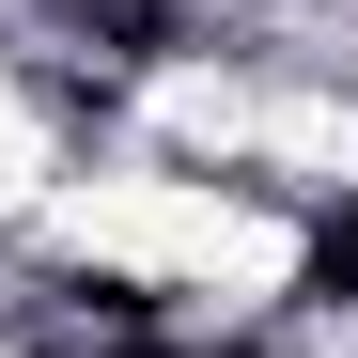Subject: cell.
<instances>
[{
  "mask_svg": "<svg viewBox=\"0 0 358 358\" xmlns=\"http://www.w3.org/2000/svg\"><path fill=\"white\" fill-rule=\"evenodd\" d=\"M312 296H327V312H358V203L312 234Z\"/></svg>",
  "mask_w": 358,
  "mask_h": 358,
  "instance_id": "obj_1",
  "label": "cell"
},
{
  "mask_svg": "<svg viewBox=\"0 0 358 358\" xmlns=\"http://www.w3.org/2000/svg\"><path fill=\"white\" fill-rule=\"evenodd\" d=\"M156 358H203V343H156ZM218 358H234V343H218Z\"/></svg>",
  "mask_w": 358,
  "mask_h": 358,
  "instance_id": "obj_2",
  "label": "cell"
}]
</instances>
